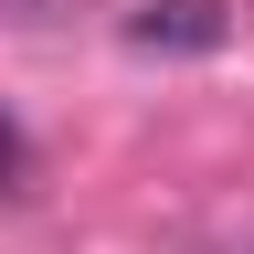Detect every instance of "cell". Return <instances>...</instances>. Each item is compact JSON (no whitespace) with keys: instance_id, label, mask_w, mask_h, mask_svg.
Masks as SVG:
<instances>
[{"instance_id":"obj_1","label":"cell","mask_w":254,"mask_h":254,"mask_svg":"<svg viewBox=\"0 0 254 254\" xmlns=\"http://www.w3.org/2000/svg\"><path fill=\"white\" fill-rule=\"evenodd\" d=\"M222 32H233V0H148V11H127L138 53H212Z\"/></svg>"},{"instance_id":"obj_2","label":"cell","mask_w":254,"mask_h":254,"mask_svg":"<svg viewBox=\"0 0 254 254\" xmlns=\"http://www.w3.org/2000/svg\"><path fill=\"white\" fill-rule=\"evenodd\" d=\"M21 180H32V148H21V127L0 117V190H21Z\"/></svg>"}]
</instances>
